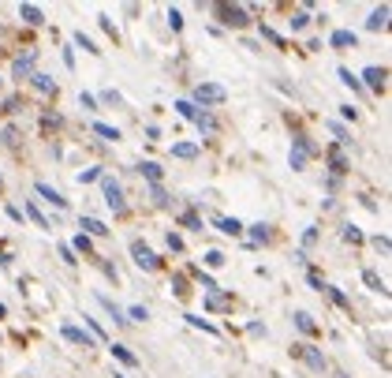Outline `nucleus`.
<instances>
[{"instance_id": "7c9ffc66", "label": "nucleus", "mask_w": 392, "mask_h": 378, "mask_svg": "<svg viewBox=\"0 0 392 378\" xmlns=\"http://www.w3.org/2000/svg\"><path fill=\"white\" fill-rule=\"evenodd\" d=\"M150 191H153V202H157V206H168V195L161 191V184H153Z\"/></svg>"}, {"instance_id": "aec40b11", "label": "nucleus", "mask_w": 392, "mask_h": 378, "mask_svg": "<svg viewBox=\"0 0 392 378\" xmlns=\"http://www.w3.org/2000/svg\"><path fill=\"white\" fill-rule=\"evenodd\" d=\"M295 326H299L303 333H314V319L307 315V311H299V315H295Z\"/></svg>"}, {"instance_id": "f704fd0d", "label": "nucleus", "mask_w": 392, "mask_h": 378, "mask_svg": "<svg viewBox=\"0 0 392 378\" xmlns=\"http://www.w3.org/2000/svg\"><path fill=\"white\" fill-rule=\"evenodd\" d=\"M183 225H187V229H198V232H202V221L194 217V214H183Z\"/></svg>"}, {"instance_id": "4468645a", "label": "nucleus", "mask_w": 392, "mask_h": 378, "mask_svg": "<svg viewBox=\"0 0 392 378\" xmlns=\"http://www.w3.org/2000/svg\"><path fill=\"white\" fill-rule=\"evenodd\" d=\"M329 42H333L336 49H344V45H355V34H351V30H336Z\"/></svg>"}, {"instance_id": "423d86ee", "label": "nucleus", "mask_w": 392, "mask_h": 378, "mask_svg": "<svg viewBox=\"0 0 392 378\" xmlns=\"http://www.w3.org/2000/svg\"><path fill=\"white\" fill-rule=\"evenodd\" d=\"M19 19H23V23H30V27H42V23H45L42 8H34V4H19Z\"/></svg>"}, {"instance_id": "c756f323", "label": "nucleus", "mask_w": 392, "mask_h": 378, "mask_svg": "<svg viewBox=\"0 0 392 378\" xmlns=\"http://www.w3.org/2000/svg\"><path fill=\"white\" fill-rule=\"evenodd\" d=\"M187 322H191V326H198V330H206V333H217L213 326H209L206 319H198V315H187Z\"/></svg>"}, {"instance_id": "f3484780", "label": "nucleus", "mask_w": 392, "mask_h": 378, "mask_svg": "<svg viewBox=\"0 0 392 378\" xmlns=\"http://www.w3.org/2000/svg\"><path fill=\"white\" fill-rule=\"evenodd\" d=\"M101 304H105V311H109V315H112V322H127V319H124V311L116 307V304H112L109 296H101Z\"/></svg>"}, {"instance_id": "4be33fe9", "label": "nucleus", "mask_w": 392, "mask_h": 378, "mask_svg": "<svg viewBox=\"0 0 392 378\" xmlns=\"http://www.w3.org/2000/svg\"><path fill=\"white\" fill-rule=\"evenodd\" d=\"M307 363H310L314 371H325V356H321V352H314V348L307 352Z\"/></svg>"}, {"instance_id": "58836bf2", "label": "nucleus", "mask_w": 392, "mask_h": 378, "mask_svg": "<svg viewBox=\"0 0 392 378\" xmlns=\"http://www.w3.org/2000/svg\"><path fill=\"white\" fill-rule=\"evenodd\" d=\"M75 247L78 251H90V236H75Z\"/></svg>"}, {"instance_id": "39448f33", "label": "nucleus", "mask_w": 392, "mask_h": 378, "mask_svg": "<svg viewBox=\"0 0 392 378\" xmlns=\"http://www.w3.org/2000/svg\"><path fill=\"white\" fill-rule=\"evenodd\" d=\"M310 150H314V147H310L303 135H299V139H295V150H292V168H303L307 158H310Z\"/></svg>"}, {"instance_id": "dca6fc26", "label": "nucleus", "mask_w": 392, "mask_h": 378, "mask_svg": "<svg viewBox=\"0 0 392 378\" xmlns=\"http://www.w3.org/2000/svg\"><path fill=\"white\" fill-rule=\"evenodd\" d=\"M138 168H142V176H146V180H153V184H157V180H161V165H153V161H142Z\"/></svg>"}, {"instance_id": "2f4dec72", "label": "nucleus", "mask_w": 392, "mask_h": 378, "mask_svg": "<svg viewBox=\"0 0 392 378\" xmlns=\"http://www.w3.org/2000/svg\"><path fill=\"white\" fill-rule=\"evenodd\" d=\"M127 315H131V319H135V322H146V319H150V311H146V307H131V311H127Z\"/></svg>"}, {"instance_id": "72a5a7b5", "label": "nucleus", "mask_w": 392, "mask_h": 378, "mask_svg": "<svg viewBox=\"0 0 392 378\" xmlns=\"http://www.w3.org/2000/svg\"><path fill=\"white\" fill-rule=\"evenodd\" d=\"M348 161H344V154H333V173H344Z\"/></svg>"}, {"instance_id": "0eeeda50", "label": "nucleus", "mask_w": 392, "mask_h": 378, "mask_svg": "<svg viewBox=\"0 0 392 378\" xmlns=\"http://www.w3.org/2000/svg\"><path fill=\"white\" fill-rule=\"evenodd\" d=\"M64 337H68V341H75V345H83V348L94 345V337H90L86 330H78V326H64Z\"/></svg>"}, {"instance_id": "473e14b6", "label": "nucleus", "mask_w": 392, "mask_h": 378, "mask_svg": "<svg viewBox=\"0 0 392 378\" xmlns=\"http://www.w3.org/2000/svg\"><path fill=\"white\" fill-rule=\"evenodd\" d=\"M251 236H254V240H269V225H254Z\"/></svg>"}, {"instance_id": "a211bd4d", "label": "nucleus", "mask_w": 392, "mask_h": 378, "mask_svg": "<svg viewBox=\"0 0 392 378\" xmlns=\"http://www.w3.org/2000/svg\"><path fill=\"white\" fill-rule=\"evenodd\" d=\"M94 132H97L101 139H109V142L120 139V132H116V127H109V124H94Z\"/></svg>"}, {"instance_id": "e433bc0d", "label": "nucleus", "mask_w": 392, "mask_h": 378, "mask_svg": "<svg viewBox=\"0 0 392 378\" xmlns=\"http://www.w3.org/2000/svg\"><path fill=\"white\" fill-rule=\"evenodd\" d=\"M206 263H209V266H220V263H225V255H220V251H209Z\"/></svg>"}, {"instance_id": "7ed1b4c3", "label": "nucleus", "mask_w": 392, "mask_h": 378, "mask_svg": "<svg viewBox=\"0 0 392 378\" xmlns=\"http://www.w3.org/2000/svg\"><path fill=\"white\" fill-rule=\"evenodd\" d=\"M131 255H135V263H138L142 270H157V255L150 251L146 244H138V240H135V244H131Z\"/></svg>"}, {"instance_id": "a878e982", "label": "nucleus", "mask_w": 392, "mask_h": 378, "mask_svg": "<svg viewBox=\"0 0 392 378\" xmlns=\"http://www.w3.org/2000/svg\"><path fill=\"white\" fill-rule=\"evenodd\" d=\"M176 109H179V116H187V120H194V116H198V109H194L191 101H176Z\"/></svg>"}, {"instance_id": "412c9836", "label": "nucleus", "mask_w": 392, "mask_h": 378, "mask_svg": "<svg viewBox=\"0 0 392 378\" xmlns=\"http://www.w3.org/2000/svg\"><path fill=\"white\" fill-rule=\"evenodd\" d=\"M34 86H37V90H45V94H49V90L57 94V83H52L49 75H34Z\"/></svg>"}, {"instance_id": "9b49d317", "label": "nucleus", "mask_w": 392, "mask_h": 378, "mask_svg": "<svg viewBox=\"0 0 392 378\" xmlns=\"http://www.w3.org/2000/svg\"><path fill=\"white\" fill-rule=\"evenodd\" d=\"M30 68H34V53H23V57H16V64H11V71H16L19 79H23V75H30Z\"/></svg>"}, {"instance_id": "2eb2a0df", "label": "nucleus", "mask_w": 392, "mask_h": 378, "mask_svg": "<svg viewBox=\"0 0 392 378\" xmlns=\"http://www.w3.org/2000/svg\"><path fill=\"white\" fill-rule=\"evenodd\" d=\"M83 229L90 232V236H105V232H109V229H105L97 217H83Z\"/></svg>"}, {"instance_id": "5701e85b", "label": "nucleus", "mask_w": 392, "mask_h": 378, "mask_svg": "<svg viewBox=\"0 0 392 378\" xmlns=\"http://www.w3.org/2000/svg\"><path fill=\"white\" fill-rule=\"evenodd\" d=\"M112 356L120 360V363H127V367H131V363H135V356H131V352H127L124 345H112Z\"/></svg>"}, {"instance_id": "b1692460", "label": "nucleus", "mask_w": 392, "mask_h": 378, "mask_svg": "<svg viewBox=\"0 0 392 378\" xmlns=\"http://www.w3.org/2000/svg\"><path fill=\"white\" fill-rule=\"evenodd\" d=\"M168 27H172V30H183V16H179V8H168Z\"/></svg>"}, {"instance_id": "f257e3e1", "label": "nucleus", "mask_w": 392, "mask_h": 378, "mask_svg": "<svg viewBox=\"0 0 392 378\" xmlns=\"http://www.w3.org/2000/svg\"><path fill=\"white\" fill-rule=\"evenodd\" d=\"M101 188H105V202L112 206V214H124V210H127V202H124V191H120V184L105 176V180H101Z\"/></svg>"}, {"instance_id": "bb28decb", "label": "nucleus", "mask_w": 392, "mask_h": 378, "mask_svg": "<svg viewBox=\"0 0 392 378\" xmlns=\"http://www.w3.org/2000/svg\"><path fill=\"white\" fill-rule=\"evenodd\" d=\"M172 154H176V158H194V154H198V150H194L191 142H179V147H176Z\"/></svg>"}, {"instance_id": "1a4fd4ad", "label": "nucleus", "mask_w": 392, "mask_h": 378, "mask_svg": "<svg viewBox=\"0 0 392 378\" xmlns=\"http://www.w3.org/2000/svg\"><path fill=\"white\" fill-rule=\"evenodd\" d=\"M362 79H366V86H370V90H385V68H366Z\"/></svg>"}, {"instance_id": "c85d7f7f", "label": "nucleus", "mask_w": 392, "mask_h": 378, "mask_svg": "<svg viewBox=\"0 0 392 378\" xmlns=\"http://www.w3.org/2000/svg\"><path fill=\"white\" fill-rule=\"evenodd\" d=\"M362 277H366V285H370V289H374V292H385V285H381V281H377V273H370V270H366V273H362Z\"/></svg>"}, {"instance_id": "4c0bfd02", "label": "nucleus", "mask_w": 392, "mask_h": 378, "mask_svg": "<svg viewBox=\"0 0 392 378\" xmlns=\"http://www.w3.org/2000/svg\"><path fill=\"white\" fill-rule=\"evenodd\" d=\"M97 176H101V173H97V168H86V173H83V176H78V180H83V184H90V180H97Z\"/></svg>"}, {"instance_id": "f8f14e48", "label": "nucleus", "mask_w": 392, "mask_h": 378, "mask_svg": "<svg viewBox=\"0 0 392 378\" xmlns=\"http://www.w3.org/2000/svg\"><path fill=\"white\" fill-rule=\"evenodd\" d=\"M194 124H198V132H206V135L217 132V120H213L209 113H198V116H194Z\"/></svg>"}, {"instance_id": "393cba45", "label": "nucleus", "mask_w": 392, "mask_h": 378, "mask_svg": "<svg viewBox=\"0 0 392 378\" xmlns=\"http://www.w3.org/2000/svg\"><path fill=\"white\" fill-rule=\"evenodd\" d=\"M340 83H344V86H351V90H359V86H362V83H359V79H355V75H351L348 68H340Z\"/></svg>"}, {"instance_id": "c9c22d12", "label": "nucleus", "mask_w": 392, "mask_h": 378, "mask_svg": "<svg viewBox=\"0 0 392 378\" xmlns=\"http://www.w3.org/2000/svg\"><path fill=\"white\" fill-rule=\"evenodd\" d=\"M344 240H351V244H362V232H359V229H344Z\"/></svg>"}, {"instance_id": "6e6552de", "label": "nucleus", "mask_w": 392, "mask_h": 378, "mask_svg": "<svg viewBox=\"0 0 392 378\" xmlns=\"http://www.w3.org/2000/svg\"><path fill=\"white\" fill-rule=\"evenodd\" d=\"M385 23H388V4H381V8L370 11V19H366V30H381Z\"/></svg>"}, {"instance_id": "f03ea898", "label": "nucleus", "mask_w": 392, "mask_h": 378, "mask_svg": "<svg viewBox=\"0 0 392 378\" xmlns=\"http://www.w3.org/2000/svg\"><path fill=\"white\" fill-rule=\"evenodd\" d=\"M194 101H198V105H220V101H225V90H220L217 83H202L198 90H194Z\"/></svg>"}, {"instance_id": "cd10ccee", "label": "nucleus", "mask_w": 392, "mask_h": 378, "mask_svg": "<svg viewBox=\"0 0 392 378\" xmlns=\"http://www.w3.org/2000/svg\"><path fill=\"white\" fill-rule=\"evenodd\" d=\"M307 23H310V16H307V11H295V16H292V30H303Z\"/></svg>"}, {"instance_id": "20e7f679", "label": "nucleus", "mask_w": 392, "mask_h": 378, "mask_svg": "<svg viewBox=\"0 0 392 378\" xmlns=\"http://www.w3.org/2000/svg\"><path fill=\"white\" fill-rule=\"evenodd\" d=\"M217 11L225 16V23H232V27H247V11L239 4H217Z\"/></svg>"}, {"instance_id": "ddd939ff", "label": "nucleus", "mask_w": 392, "mask_h": 378, "mask_svg": "<svg viewBox=\"0 0 392 378\" xmlns=\"http://www.w3.org/2000/svg\"><path fill=\"white\" fill-rule=\"evenodd\" d=\"M217 229H220V232H228V236H239V232H243V225H239L235 217H220V221H217Z\"/></svg>"}, {"instance_id": "6ab92c4d", "label": "nucleus", "mask_w": 392, "mask_h": 378, "mask_svg": "<svg viewBox=\"0 0 392 378\" xmlns=\"http://www.w3.org/2000/svg\"><path fill=\"white\" fill-rule=\"evenodd\" d=\"M75 45H78V49H86V53H101V49H97L94 42H90V38H86L83 30H78V34H75Z\"/></svg>"}, {"instance_id": "9d476101", "label": "nucleus", "mask_w": 392, "mask_h": 378, "mask_svg": "<svg viewBox=\"0 0 392 378\" xmlns=\"http://www.w3.org/2000/svg\"><path fill=\"white\" fill-rule=\"evenodd\" d=\"M37 195H42L45 202H52V206H57V210H64V206H68V199H64L60 191H52L49 184H37Z\"/></svg>"}]
</instances>
